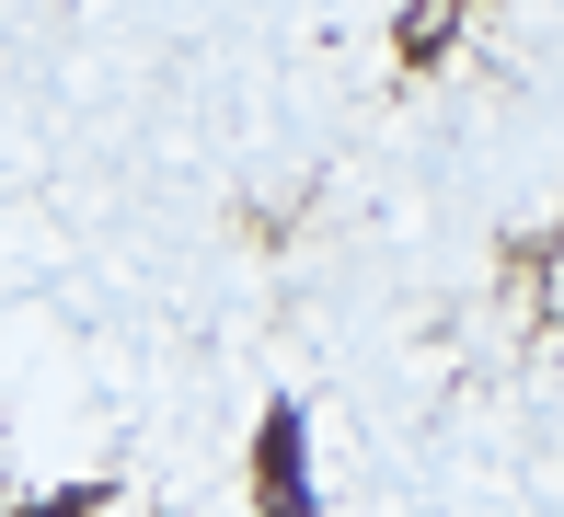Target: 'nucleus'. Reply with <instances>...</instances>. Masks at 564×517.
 Wrapping results in <instances>:
<instances>
[{"instance_id":"1","label":"nucleus","mask_w":564,"mask_h":517,"mask_svg":"<svg viewBox=\"0 0 564 517\" xmlns=\"http://www.w3.org/2000/svg\"><path fill=\"white\" fill-rule=\"evenodd\" d=\"M253 483H265V517H323L312 506V472H300V414H265V437H253Z\"/></svg>"},{"instance_id":"2","label":"nucleus","mask_w":564,"mask_h":517,"mask_svg":"<svg viewBox=\"0 0 564 517\" xmlns=\"http://www.w3.org/2000/svg\"><path fill=\"white\" fill-rule=\"evenodd\" d=\"M460 35V0H403V58H438Z\"/></svg>"}]
</instances>
